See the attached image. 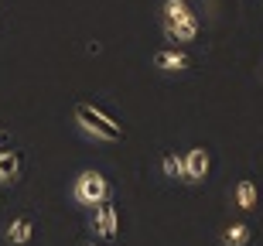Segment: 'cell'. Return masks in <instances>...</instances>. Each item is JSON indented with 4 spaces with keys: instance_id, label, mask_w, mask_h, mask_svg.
Wrapping results in <instances>:
<instances>
[{
    "instance_id": "obj_1",
    "label": "cell",
    "mask_w": 263,
    "mask_h": 246,
    "mask_svg": "<svg viewBox=\"0 0 263 246\" xmlns=\"http://www.w3.org/2000/svg\"><path fill=\"white\" fill-rule=\"evenodd\" d=\"M76 127L89 140H96V144H117V140H123V123L117 117L103 113L99 106H89V103H79L76 106Z\"/></svg>"
},
{
    "instance_id": "obj_2",
    "label": "cell",
    "mask_w": 263,
    "mask_h": 246,
    "mask_svg": "<svg viewBox=\"0 0 263 246\" xmlns=\"http://www.w3.org/2000/svg\"><path fill=\"white\" fill-rule=\"evenodd\" d=\"M113 195V185H109V178L96 167H86V171H79L76 181H72V198H76V205H86V209H96L99 202H106Z\"/></svg>"
},
{
    "instance_id": "obj_3",
    "label": "cell",
    "mask_w": 263,
    "mask_h": 246,
    "mask_svg": "<svg viewBox=\"0 0 263 246\" xmlns=\"http://www.w3.org/2000/svg\"><path fill=\"white\" fill-rule=\"evenodd\" d=\"M89 226H92V233H96L99 239H117L120 233V216H117V205L113 202H99L96 209H92V216H89Z\"/></svg>"
},
{
    "instance_id": "obj_4",
    "label": "cell",
    "mask_w": 263,
    "mask_h": 246,
    "mask_svg": "<svg viewBox=\"0 0 263 246\" xmlns=\"http://www.w3.org/2000/svg\"><path fill=\"white\" fill-rule=\"evenodd\" d=\"M181 161H185V185H198V181H205L209 178V167H212V154L205 147H188L185 154H181Z\"/></svg>"
},
{
    "instance_id": "obj_5",
    "label": "cell",
    "mask_w": 263,
    "mask_h": 246,
    "mask_svg": "<svg viewBox=\"0 0 263 246\" xmlns=\"http://www.w3.org/2000/svg\"><path fill=\"white\" fill-rule=\"evenodd\" d=\"M161 28H164V38L175 41V45H188V41L198 38V28H202V21H198V14H192V17L185 21H161Z\"/></svg>"
},
{
    "instance_id": "obj_6",
    "label": "cell",
    "mask_w": 263,
    "mask_h": 246,
    "mask_svg": "<svg viewBox=\"0 0 263 246\" xmlns=\"http://www.w3.org/2000/svg\"><path fill=\"white\" fill-rule=\"evenodd\" d=\"M233 205L239 209V212L260 209V188H256L253 178H239V181L233 185Z\"/></svg>"
},
{
    "instance_id": "obj_7",
    "label": "cell",
    "mask_w": 263,
    "mask_h": 246,
    "mask_svg": "<svg viewBox=\"0 0 263 246\" xmlns=\"http://www.w3.org/2000/svg\"><path fill=\"white\" fill-rule=\"evenodd\" d=\"M31 236H34V216H17L14 222H7V229H4V239H7L10 246H28Z\"/></svg>"
},
{
    "instance_id": "obj_8",
    "label": "cell",
    "mask_w": 263,
    "mask_h": 246,
    "mask_svg": "<svg viewBox=\"0 0 263 246\" xmlns=\"http://www.w3.org/2000/svg\"><path fill=\"white\" fill-rule=\"evenodd\" d=\"M192 62H188V55L185 51H178V48H161V51H154V69H161V72H185Z\"/></svg>"
},
{
    "instance_id": "obj_9",
    "label": "cell",
    "mask_w": 263,
    "mask_h": 246,
    "mask_svg": "<svg viewBox=\"0 0 263 246\" xmlns=\"http://www.w3.org/2000/svg\"><path fill=\"white\" fill-rule=\"evenodd\" d=\"M21 167H24V158L17 150L0 147V185H14L21 178Z\"/></svg>"
},
{
    "instance_id": "obj_10",
    "label": "cell",
    "mask_w": 263,
    "mask_h": 246,
    "mask_svg": "<svg viewBox=\"0 0 263 246\" xmlns=\"http://www.w3.org/2000/svg\"><path fill=\"white\" fill-rule=\"evenodd\" d=\"M222 246H250V239H253V229L246 226V222H233V226L222 229Z\"/></svg>"
},
{
    "instance_id": "obj_11",
    "label": "cell",
    "mask_w": 263,
    "mask_h": 246,
    "mask_svg": "<svg viewBox=\"0 0 263 246\" xmlns=\"http://www.w3.org/2000/svg\"><path fill=\"white\" fill-rule=\"evenodd\" d=\"M192 14H195V10L188 7L185 0H164V4H161V21H167V24H171V21H185V17H192Z\"/></svg>"
},
{
    "instance_id": "obj_12",
    "label": "cell",
    "mask_w": 263,
    "mask_h": 246,
    "mask_svg": "<svg viewBox=\"0 0 263 246\" xmlns=\"http://www.w3.org/2000/svg\"><path fill=\"white\" fill-rule=\"evenodd\" d=\"M161 171H164V178L181 181V178H185V161H181V154H178V150H167L164 158H161Z\"/></svg>"
},
{
    "instance_id": "obj_13",
    "label": "cell",
    "mask_w": 263,
    "mask_h": 246,
    "mask_svg": "<svg viewBox=\"0 0 263 246\" xmlns=\"http://www.w3.org/2000/svg\"><path fill=\"white\" fill-rule=\"evenodd\" d=\"M7 144H10V134H7V130H0V147H7Z\"/></svg>"
},
{
    "instance_id": "obj_14",
    "label": "cell",
    "mask_w": 263,
    "mask_h": 246,
    "mask_svg": "<svg viewBox=\"0 0 263 246\" xmlns=\"http://www.w3.org/2000/svg\"><path fill=\"white\" fill-rule=\"evenodd\" d=\"M79 246H96V243H92V239H82V243H79Z\"/></svg>"
}]
</instances>
